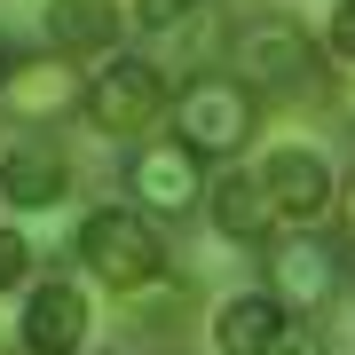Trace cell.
I'll return each instance as SVG.
<instances>
[{"mask_svg": "<svg viewBox=\"0 0 355 355\" xmlns=\"http://www.w3.org/2000/svg\"><path fill=\"white\" fill-rule=\"evenodd\" d=\"M331 205H340V229H347V245H355V174L340 182V190H331Z\"/></svg>", "mask_w": 355, "mask_h": 355, "instance_id": "obj_18", "label": "cell"}, {"mask_svg": "<svg viewBox=\"0 0 355 355\" xmlns=\"http://www.w3.org/2000/svg\"><path fill=\"white\" fill-rule=\"evenodd\" d=\"M229 64H237V79L261 103L268 95H316L324 87V48H316V32L292 24V16H253V24H237V32H229Z\"/></svg>", "mask_w": 355, "mask_h": 355, "instance_id": "obj_2", "label": "cell"}, {"mask_svg": "<svg viewBox=\"0 0 355 355\" xmlns=\"http://www.w3.org/2000/svg\"><path fill=\"white\" fill-rule=\"evenodd\" d=\"M205 8H214V0H135L127 16H135V24L150 32V40H174V32L190 24V16H205Z\"/></svg>", "mask_w": 355, "mask_h": 355, "instance_id": "obj_14", "label": "cell"}, {"mask_svg": "<svg viewBox=\"0 0 355 355\" xmlns=\"http://www.w3.org/2000/svg\"><path fill=\"white\" fill-rule=\"evenodd\" d=\"M24 268H32V245L16 237V229H0V292H8V284H24Z\"/></svg>", "mask_w": 355, "mask_h": 355, "instance_id": "obj_15", "label": "cell"}, {"mask_svg": "<svg viewBox=\"0 0 355 355\" xmlns=\"http://www.w3.org/2000/svg\"><path fill=\"white\" fill-rule=\"evenodd\" d=\"M331 95H340V111L355 119V64H340V87H331Z\"/></svg>", "mask_w": 355, "mask_h": 355, "instance_id": "obj_19", "label": "cell"}, {"mask_svg": "<svg viewBox=\"0 0 355 355\" xmlns=\"http://www.w3.org/2000/svg\"><path fill=\"white\" fill-rule=\"evenodd\" d=\"M0 79H8V55H0Z\"/></svg>", "mask_w": 355, "mask_h": 355, "instance_id": "obj_20", "label": "cell"}, {"mask_svg": "<svg viewBox=\"0 0 355 355\" xmlns=\"http://www.w3.org/2000/svg\"><path fill=\"white\" fill-rule=\"evenodd\" d=\"M268 292L284 300V316H324L340 300V253L308 229H284L268 237Z\"/></svg>", "mask_w": 355, "mask_h": 355, "instance_id": "obj_5", "label": "cell"}, {"mask_svg": "<svg viewBox=\"0 0 355 355\" xmlns=\"http://www.w3.org/2000/svg\"><path fill=\"white\" fill-rule=\"evenodd\" d=\"M0 198H8L16 214H55V205L71 198V158L48 150V142H16V150L0 158Z\"/></svg>", "mask_w": 355, "mask_h": 355, "instance_id": "obj_10", "label": "cell"}, {"mask_svg": "<svg viewBox=\"0 0 355 355\" xmlns=\"http://www.w3.org/2000/svg\"><path fill=\"white\" fill-rule=\"evenodd\" d=\"M284 300H277V292H221V300H214V324H205V340H214V355H268V347H277L284 340Z\"/></svg>", "mask_w": 355, "mask_h": 355, "instance_id": "obj_9", "label": "cell"}, {"mask_svg": "<svg viewBox=\"0 0 355 355\" xmlns=\"http://www.w3.org/2000/svg\"><path fill=\"white\" fill-rule=\"evenodd\" d=\"M79 87H87V79H79L71 64H55V55H40V64H24V71L0 79V95H8L16 119H55V111H71Z\"/></svg>", "mask_w": 355, "mask_h": 355, "instance_id": "obj_12", "label": "cell"}, {"mask_svg": "<svg viewBox=\"0 0 355 355\" xmlns=\"http://www.w3.org/2000/svg\"><path fill=\"white\" fill-rule=\"evenodd\" d=\"M331 55H340V64H355V0H340V8H331Z\"/></svg>", "mask_w": 355, "mask_h": 355, "instance_id": "obj_16", "label": "cell"}, {"mask_svg": "<svg viewBox=\"0 0 355 355\" xmlns=\"http://www.w3.org/2000/svg\"><path fill=\"white\" fill-rule=\"evenodd\" d=\"M166 111H174V142H190L198 158H237L261 135V95L237 71H190L166 95Z\"/></svg>", "mask_w": 355, "mask_h": 355, "instance_id": "obj_1", "label": "cell"}, {"mask_svg": "<svg viewBox=\"0 0 355 355\" xmlns=\"http://www.w3.org/2000/svg\"><path fill=\"white\" fill-rule=\"evenodd\" d=\"M79 261H87V277H103L111 292H150L166 277L158 214H142V205H95V214L79 221Z\"/></svg>", "mask_w": 355, "mask_h": 355, "instance_id": "obj_3", "label": "cell"}, {"mask_svg": "<svg viewBox=\"0 0 355 355\" xmlns=\"http://www.w3.org/2000/svg\"><path fill=\"white\" fill-rule=\"evenodd\" d=\"M261 190H268V205H277L284 229H308V221L331 214L340 174H331V158L316 150V142H277V150L261 158Z\"/></svg>", "mask_w": 355, "mask_h": 355, "instance_id": "obj_6", "label": "cell"}, {"mask_svg": "<svg viewBox=\"0 0 355 355\" xmlns=\"http://www.w3.org/2000/svg\"><path fill=\"white\" fill-rule=\"evenodd\" d=\"M166 95H174V79L158 64H142V55H111L87 87H79V111H87V127L103 142H127V135H150L166 119Z\"/></svg>", "mask_w": 355, "mask_h": 355, "instance_id": "obj_4", "label": "cell"}, {"mask_svg": "<svg viewBox=\"0 0 355 355\" xmlns=\"http://www.w3.org/2000/svg\"><path fill=\"white\" fill-rule=\"evenodd\" d=\"M205 214H214V229L229 245H268L277 237V205H268V190H261V174H237V166H229L221 182H205Z\"/></svg>", "mask_w": 355, "mask_h": 355, "instance_id": "obj_11", "label": "cell"}, {"mask_svg": "<svg viewBox=\"0 0 355 355\" xmlns=\"http://www.w3.org/2000/svg\"><path fill=\"white\" fill-rule=\"evenodd\" d=\"M40 8H48V40L71 48V55L111 48V32H119V8H111V0H40Z\"/></svg>", "mask_w": 355, "mask_h": 355, "instance_id": "obj_13", "label": "cell"}, {"mask_svg": "<svg viewBox=\"0 0 355 355\" xmlns=\"http://www.w3.org/2000/svg\"><path fill=\"white\" fill-rule=\"evenodd\" d=\"M268 355H324V347H316V331H308V324H300V340H292V324H284V340L268 347Z\"/></svg>", "mask_w": 355, "mask_h": 355, "instance_id": "obj_17", "label": "cell"}, {"mask_svg": "<svg viewBox=\"0 0 355 355\" xmlns=\"http://www.w3.org/2000/svg\"><path fill=\"white\" fill-rule=\"evenodd\" d=\"M127 190H135L142 214H174V221H182V214L205 198L198 150H190V142H174V135H166V142H142L135 166H127Z\"/></svg>", "mask_w": 355, "mask_h": 355, "instance_id": "obj_7", "label": "cell"}, {"mask_svg": "<svg viewBox=\"0 0 355 355\" xmlns=\"http://www.w3.org/2000/svg\"><path fill=\"white\" fill-rule=\"evenodd\" d=\"M87 292H79L71 277H40L24 292V324H16V340H24V355H79V340H87Z\"/></svg>", "mask_w": 355, "mask_h": 355, "instance_id": "obj_8", "label": "cell"}]
</instances>
